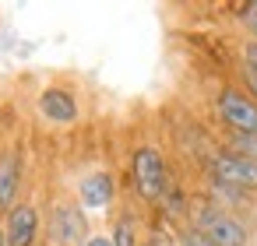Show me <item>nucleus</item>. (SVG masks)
<instances>
[{"label":"nucleus","instance_id":"nucleus-5","mask_svg":"<svg viewBox=\"0 0 257 246\" xmlns=\"http://www.w3.org/2000/svg\"><path fill=\"white\" fill-rule=\"evenodd\" d=\"M50 232H53V239L60 246H78L85 239V214L74 204H60V207H53Z\"/></svg>","mask_w":257,"mask_h":246},{"label":"nucleus","instance_id":"nucleus-10","mask_svg":"<svg viewBox=\"0 0 257 246\" xmlns=\"http://www.w3.org/2000/svg\"><path fill=\"white\" fill-rule=\"evenodd\" d=\"M229 151H236V155L257 162V134H232V148H229Z\"/></svg>","mask_w":257,"mask_h":246},{"label":"nucleus","instance_id":"nucleus-1","mask_svg":"<svg viewBox=\"0 0 257 246\" xmlns=\"http://www.w3.org/2000/svg\"><path fill=\"white\" fill-rule=\"evenodd\" d=\"M194 228H201L215 246H246V228L239 218L215 204H197L194 207Z\"/></svg>","mask_w":257,"mask_h":246},{"label":"nucleus","instance_id":"nucleus-9","mask_svg":"<svg viewBox=\"0 0 257 246\" xmlns=\"http://www.w3.org/2000/svg\"><path fill=\"white\" fill-rule=\"evenodd\" d=\"M39 106H43V113L50 116V120H74V99L71 95H64V92H46L43 99H39Z\"/></svg>","mask_w":257,"mask_h":246},{"label":"nucleus","instance_id":"nucleus-17","mask_svg":"<svg viewBox=\"0 0 257 246\" xmlns=\"http://www.w3.org/2000/svg\"><path fill=\"white\" fill-rule=\"evenodd\" d=\"M246 85H250V92L257 95V78H253V74H246Z\"/></svg>","mask_w":257,"mask_h":246},{"label":"nucleus","instance_id":"nucleus-6","mask_svg":"<svg viewBox=\"0 0 257 246\" xmlns=\"http://www.w3.org/2000/svg\"><path fill=\"white\" fill-rule=\"evenodd\" d=\"M36 232H39V214H36V207L18 204L15 211H8V221H4L8 246H32V242H36Z\"/></svg>","mask_w":257,"mask_h":246},{"label":"nucleus","instance_id":"nucleus-2","mask_svg":"<svg viewBox=\"0 0 257 246\" xmlns=\"http://www.w3.org/2000/svg\"><path fill=\"white\" fill-rule=\"evenodd\" d=\"M131 169H134V186L145 200H162L166 193V162L155 148H138L134 158H131Z\"/></svg>","mask_w":257,"mask_h":246},{"label":"nucleus","instance_id":"nucleus-3","mask_svg":"<svg viewBox=\"0 0 257 246\" xmlns=\"http://www.w3.org/2000/svg\"><path fill=\"white\" fill-rule=\"evenodd\" d=\"M218 116L232 127V134H257V102L236 88L218 92Z\"/></svg>","mask_w":257,"mask_h":246},{"label":"nucleus","instance_id":"nucleus-13","mask_svg":"<svg viewBox=\"0 0 257 246\" xmlns=\"http://www.w3.org/2000/svg\"><path fill=\"white\" fill-rule=\"evenodd\" d=\"M243 71L257 78V43H246L243 46Z\"/></svg>","mask_w":257,"mask_h":246},{"label":"nucleus","instance_id":"nucleus-4","mask_svg":"<svg viewBox=\"0 0 257 246\" xmlns=\"http://www.w3.org/2000/svg\"><path fill=\"white\" fill-rule=\"evenodd\" d=\"M211 179L236 186V190H257V162H250L236 151H218L211 158Z\"/></svg>","mask_w":257,"mask_h":246},{"label":"nucleus","instance_id":"nucleus-18","mask_svg":"<svg viewBox=\"0 0 257 246\" xmlns=\"http://www.w3.org/2000/svg\"><path fill=\"white\" fill-rule=\"evenodd\" d=\"M0 246H8V235H4V228H0Z\"/></svg>","mask_w":257,"mask_h":246},{"label":"nucleus","instance_id":"nucleus-7","mask_svg":"<svg viewBox=\"0 0 257 246\" xmlns=\"http://www.w3.org/2000/svg\"><path fill=\"white\" fill-rule=\"evenodd\" d=\"M113 200V176L109 172H92L81 179V204L85 207H106Z\"/></svg>","mask_w":257,"mask_h":246},{"label":"nucleus","instance_id":"nucleus-14","mask_svg":"<svg viewBox=\"0 0 257 246\" xmlns=\"http://www.w3.org/2000/svg\"><path fill=\"white\" fill-rule=\"evenodd\" d=\"M148 246H180V242H176V239H173L169 232L155 228V232H152V239H148Z\"/></svg>","mask_w":257,"mask_h":246},{"label":"nucleus","instance_id":"nucleus-16","mask_svg":"<svg viewBox=\"0 0 257 246\" xmlns=\"http://www.w3.org/2000/svg\"><path fill=\"white\" fill-rule=\"evenodd\" d=\"M85 246H113V239H106V235H95V239H88Z\"/></svg>","mask_w":257,"mask_h":246},{"label":"nucleus","instance_id":"nucleus-8","mask_svg":"<svg viewBox=\"0 0 257 246\" xmlns=\"http://www.w3.org/2000/svg\"><path fill=\"white\" fill-rule=\"evenodd\" d=\"M18 158H0V211H15L18 204Z\"/></svg>","mask_w":257,"mask_h":246},{"label":"nucleus","instance_id":"nucleus-11","mask_svg":"<svg viewBox=\"0 0 257 246\" xmlns=\"http://www.w3.org/2000/svg\"><path fill=\"white\" fill-rule=\"evenodd\" d=\"M113 246H138V235H134V221L123 214L116 221V232H113Z\"/></svg>","mask_w":257,"mask_h":246},{"label":"nucleus","instance_id":"nucleus-15","mask_svg":"<svg viewBox=\"0 0 257 246\" xmlns=\"http://www.w3.org/2000/svg\"><path fill=\"white\" fill-rule=\"evenodd\" d=\"M243 22H246V29H250V36H253V43H257V4L243 8Z\"/></svg>","mask_w":257,"mask_h":246},{"label":"nucleus","instance_id":"nucleus-12","mask_svg":"<svg viewBox=\"0 0 257 246\" xmlns=\"http://www.w3.org/2000/svg\"><path fill=\"white\" fill-rule=\"evenodd\" d=\"M176 242H180V246H215V242H211V239H208L201 228H194V225H190V228H183Z\"/></svg>","mask_w":257,"mask_h":246}]
</instances>
